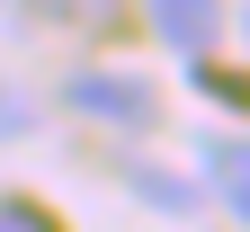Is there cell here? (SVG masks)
<instances>
[{"instance_id":"1","label":"cell","mask_w":250,"mask_h":232,"mask_svg":"<svg viewBox=\"0 0 250 232\" xmlns=\"http://www.w3.org/2000/svg\"><path fill=\"white\" fill-rule=\"evenodd\" d=\"M62 107H81V116H99V125H125V134H143V125H161V89H152L143 72H72Z\"/></svg>"},{"instance_id":"2","label":"cell","mask_w":250,"mask_h":232,"mask_svg":"<svg viewBox=\"0 0 250 232\" xmlns=\"http://www.w3.org/2000/svg\"><path fill=\"white\" fill-rule=\"evenodd\" d=\"M152 27H161V45L188 54V63H206V45L224 36V0H143Z\"/></svg>"},{"instance_id":"3","label":"cell","mask_w":250,"mask_h":232,"mask_svg":"<svg viewBox=\"0 0 250 232\" xmlns=\"http://www.w3.org/2000/svg\"><path fill=\"white\" fill-rule=\"evenodd\" d=\"M206 179H214V196L250 223V134H214V143H206Z\"/></svg>"},{"instance_id":"4","label":"cell","mask_w":250,"mask_h":232,"mask_svg":"<svg viewBox=\"0 0 250 232\" xmlns=\"http://www.w3.org/2000/svg\"><path fill=\"white\" fill-rule=\"evenodd\" d=\"M134 196H143L152 214H179V223L197 214V188H188L179 170H161V161H134Z\"/></svg>"},{"instance_id":"5","label":"cell","mask_w":250,"mask_h":232,"mask_svg":"<svg viewBox=\"0 0 250 232\" xmlns=\"http://www.w3.org/2000/svg\"><path fill=\"white\" fill-rule=\"evenodd\" d=\"M27 125H36V98L18 81H0V134H27Z\"/></svg>"},{"instance_id":"6","label":"cell","mask_w":250,"mask_h":232,"mask_svg":"<svg viewBox=\"0 0 250 232\" xmlns=\"http://www.w3.org/2000/svg\"><path fill=\"white\" fill-rule=\"evenodd\" d=\"M197 81H206V98H224V107H241V116H250V89H241L232 72H197Z\"/></svg>"},{"instance_id":"7","label":"cell","mask_w":250,"mask_h":232,"mask_svg":"<svg viewBox=\"0 0 250 232\" xmlns=\"http://www.w3.org/2000/svg\"><path fill=\"white\" fill-rule=\"evenodd\" d=\"M0 232H62V223L36 214V206H0Z\"/></svg>"},{"instance_id":"8","label":"cell","mask_w":250,"mask_h":232,"mask_svg":"<svg viewBox=\"0 0 250 232\" xmlns=\"http://www.w3.org/2000/svg\"><path fill=\"white\" fill-rule=\"evenodd\" d=\"M241 36H250V9H241Z\"/></svg>"}]
</instances>
